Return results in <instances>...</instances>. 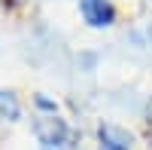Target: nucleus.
Returning <instances> with one entry per match:
<instances>
[{"label": "nucleus", "instance_id": "obj_1", "mask_svg": "<svg viewBox=\"0 0 152 150\" xmlns=\"http://www.w3.org/2000/svg\"><path fill=\"white\" fill-rule=\"evenodd\" d=\"M34 135L37 141L43 144V150H67L73 135H70V126L61 117L49 114V117H37L34 120Z\"/></svg>", "mask_w": 152, "mask_h": 150}, {"label": "nucleus", "instance_id": "obj_2", "mask_svg": "<svg viewBox=\"0 0 152 150\" xmlns=\"http://www.w3.org/2000/svg\"><path fill=\"white\" fill-rule=\"evenodd\" d=\"M79 9H82V19L91 28H107L116 19V9H113L110 0H79Z\"/></svg>", "mask_w": 152, "mask_h": 150}, {"label": "nucleus", "instance_id": "obj_4", "mask_svg": "<svg viewBox=\"0 0 152 150\" xmlns=\"http://www.w3.org/2000/svg\"><path fill=\"white\" fill-rule=\"evenodd\" d=\"M0 117H3V120H18L21 117V104H18L15 92L0 89Z\"/></svg>", "mask_w": 152, "mask_h": 150}, {"label": "nucleus", "instance_id": "obj_3", "mask_svg": "<svg viewBox=\"0 0 152 150\" xmlns=\"http://www.w3.org/2000/svg\"><path fill=\"white\" fill-rule=\"evenodd\" d=\"M97 138H100V150H131V135L119 126H100Z\"/></svg>", "mask_w": 152, "mask_h": 150}]
</instances>
